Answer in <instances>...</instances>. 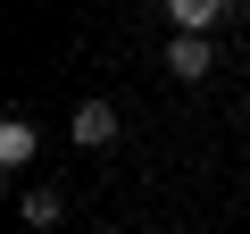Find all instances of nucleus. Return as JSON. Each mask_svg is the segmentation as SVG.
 Instances as JSON below:
<instances>
[{"label": "nucleus", "mask_w": 250, "mask_h": 234, "mask_svg": "<svg viewBox=\"0 0 250 234\" xmlns=\"http://www.w3.org/2000/svg\"><path fill=\"white\" fill-rule=\"evenodd\" d=\"M167 25L192 34V42H208V34L225 25V0H167Z\"/></svg>", "instance_id": "f257e3e1"}, {"label": "nucleus", "mask_w": 250, "mask_h": 234, "mask_svg": "<svg viewBox=\"0 0 250 234\" xmlns=\"http://www.w3.org/2000/svg\"><path fill=\"white\" fill-rule=\"evenodd\" d=\"M67 134H75L83 151H108V142H117V109H108V100H83V109H75V126H67Z\"/></svg>", "instance_id": "f03ea898"}, {"label": "nucleus", "mask_w": 250, "mask_h": 234, "mask_svg": "<svg viewBox=\"0 0 250 234\" xmlns=\"http://www.w3.org/2000/svg\"><path fill=\"white\" fill-rule=\"evenodd\" d=\"M208 67H217V50H208V42H192V34H175V42H167V75H184V84H200Z\"/></svg>", "instance_id": "7ed1b4c3"}, {"label": "nucleus", "mask_w": 250, "mask_h": 234, "mask_svg": "<svg viewBox=\"0 0 250 234\" xmlns=\"http://www.w3.org/2000/svg\"><path fill=\"white\" fill-rule=\"evenodd\" d=\"M17 217H25L34 234H42V226H59V217H67V201H59V184H34V192H17Z\"/></svg>", "instance_id": "20e7f679"}, {"label": "nucleus", "mask_w": 250, "mask_h": 234, "mask_svg": "<svg viewBox=\"0 0 250 234\" xmlns=\"http://www.w3.org/2000/svg\"><path fill=\"white\" fill-rule=\"evenodd\" d=\"M34 151H42V134L25 126V117H9V126H0V167H25Z\"/></svg>", "instance_id": "39448f33"}, {"label": "nucleus", "mask_w": 250, "mask_h": 234, "mask_svg": "<svg viewBox=\"0 0 250 234\" xmlns=\"http://www.w3.org/2000/svg\"><path fill=\"white\" fill-rule=\"evenodd\" d=\"M92 234H117V226H92Z\"/></svg>", "instance_id": "423d86ee"}]
</instances>
